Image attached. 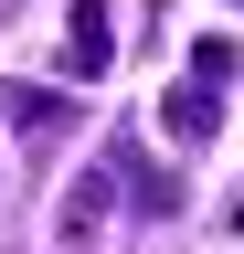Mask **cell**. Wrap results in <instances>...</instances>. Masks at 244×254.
Returning a JSON list of instances; mask_svg holds the SVG:
<instances>
[{"mask_svg": "<svg viewBox=\"0 0 244 254\" xmlns=\"http://www.w3.org/2000/svg\"><path fill=\"white\" fill-rule=\"evenodd\" d=\"M106 222H117V148L96 159V170H75V180H64V201H53V244H64V254H85Z\"/></svg>", "mask_w": 244, "mask_h": 254, "instance_id": "1", "label": "cell"}, {"mask_svg": "<svg viewBox=\"0 0 244 254\" xmlns=\"http://www.w3.org/2000/svg\"><path fill=\"white\" fill-rule=\"evenodd\" d=\"M106 53H117L106 0H75V11H64V85H96V74H106Z\"/></svg>", "mask_w": 244, "mask_h": 254, "instance_id": "2", "label": "cell"}, {"mask_svg": "<svg viewBox=\"0 0 244 254\" xmlns=\"http://www.w3.org/2000/svg\"><path fill=\"white\" fill-rule=\"evenodd\" d=\"M160 127H170L180 148L223 138V85H202V74H191V85H170V95H160Z\"/></svg>", "mask_w": 244, "mask_h": 254, "instance_id": "3", "label": "cell"}, {"mask_svg": "<svg viewBox=\"0 0 244 254\" xmlns=\"http://www.w3.org/2000/svg\"><path fill=\"white\" fill-rule=\"evenodd\" d=\"M117 201L149 212V222H170V212H180V170H160V159H138V148H117Z\"/></svg>", "mask_w": 244, "mask_h": 254, "instance_id": "4", "label": "cell"}, {"mask_svg": "<svg viewBox=\"0 0 244 254\" xmlns=\"http://www.w3.org/2000/svg\"><path fill=\"white\" fill-rule=\"evenodd\" d=\"M75 127V95H53V85H11V138H32V148H53Z\"/></svg>", "mask_w": 244, "mask_h": 254, "instance_id": "5", "label": "cell"}, {"mask_svg": "<svg viewBox=\"0 0 244 254\" xmlns=\"http://www.w3.org/2000/svg\"><path fill=\"white\" fill-rule=\"evenodd\" d=\"M191 74H202V85H234V43H223V32H202V43H191Z\"/></svg>", "mask_w": 244, "mask_h": 254, "instance_id": "6", "label": "cell"}, {"mask_svg": "<svg viewBox=\"0 0 244 254\" xmlns=\"http://www.w3.org/2000/svg\"><path fill=\"white\" fill-rule=\"evenodd\" d=\"M11 11H21V0H0V21H11Z\"/></svg>", "mask_w": 244, "mask_h": 254, "instance_id": "7", "label": "cell"}]
</instances>
